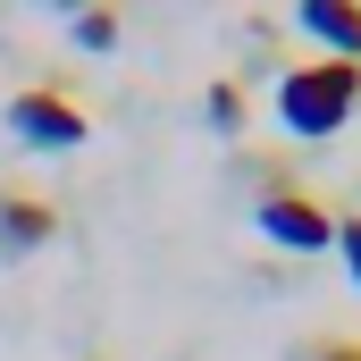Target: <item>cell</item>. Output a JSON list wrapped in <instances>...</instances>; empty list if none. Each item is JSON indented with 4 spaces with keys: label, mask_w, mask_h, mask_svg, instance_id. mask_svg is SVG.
Instances as JSON below:
<instances>
[{
    "label": "cell",
    "mask_w": 361,
    "mask_h": 361,
    "mask_svg": "<svg viewBox=\"0 0 361 361\" xmlns=\"http://www.w3.org/2000/svg\"><path fill=\"white\" fill-rule=\"evenodd\" d=\"M269 109L286 135L328 143L345 118H361V59H286L269 85Z\"/></svg>",
    "instance_id": "1"
},
{
    "label": "cell",
    "mask_w": 361,
    "mask_h": 361,
    "mask_svg": "<svg viewBox=\"0 0 361 361\" xmlns=\"http://www.w3.org/2000/svg\"><path fill=\"white\" fill-rule=\"evenodd\" d=\"M8 135L25 143V152H76V143H92V109L85 101H68L59 85H25L8 92Z\"/></svg>",
    "instance_id": "2"
},
{
    "label": "cell",
    "mask_w": 361,
    "mask_h": 361,
    "mask_svg": "<svg viewBox=\"0 0 361 361\" xmlns=\"http://www.w3.org/2000/svg\"><path fill=\"white\" fill-rule=\"evenodd\" d=\"M252 219H261V235L286 244V252H328V244H336V210H328L311 185H286L269 202H252Z\"/></svg>",
    "instance_id": "3"
},
{
    "label": "cell",
    "mask_w": 361,
    "mask_h": 361,
    "mask_svg": "<svg viewBox=\"0 0 361 361\" xmlns=\"http://www.w3.org/2000/svg\"><path fill=\"white\" fill-rule=\"evenodd\" d=\"M59 235V202L51 193H0V261H25V252H42Z\"/></svg>",
    "instance_id": "4"
},
{
    "label": "cell",
    "mask_w": 361,
    "mask_h": 361,
    "mask_svg": "<svg viewBox=\"0 0 361 361\" xmlns=\"http://www.w3.org/2000/svg\"><path fill=\"white\" fill-rule=\"evenodd\" d=\"M294 17L319 42V59H361V0H302Z\"/></svg>",
    "instance_id": "5"
},
{
    "label": "cell",
    "mask_w": 361,
    "mask_h": 361,
    "mask_svg": "<svg viewBox=\"0 0 361 361\" xmlns=\"http://www.w3.org/2000/svg\"><path fill=\"white\" fill-rule=\"evenodd\" d=\"M202 109H210V126H219V135H244V118H252V92L235 85V76H219V85L202 92Z\"/></svg>",
    "instance_id": "6"
},
{
    "label": "cell",
    "mask_w": 361,
    "mask_h": 361,
    "mask_svg": "<svg viewBox=\"0 0 361 361\" xmlns=\"http://www.w3.org/2000/svg\"><path fill=\"white\" fill-rule=\"evenodd\" d=\"M294 361H361V336H345V328H311V336L294 345Z\"/></svg>",
    "instance_id": "7"
},
{
    "label": "cell",
    "mask_w": 361,
    "mask_h": 361,
    "mask_svg": "<svg viewBox=\"0 0 361 361\" xmlns=\"http://www.w3.org/2000/svg\"><path fill=\"white\" fill-rule=\"evenodd\" d=\"M336 252H345V269H353V286H361V202L336 210Z\"/></svg>",
    "instance_id": "8"
},
{
    "label": "cell",
    "mask_w": 361,
    "mask_h": 361,
    "mask_svg": "<svg viewBox=\"0 0 361 361\" xmlns=\"http://www.w3.org/2000/svg\"><path fill=\"white\" fill-rule=\"evenodd\" d=\"M76 42H85V51H109V42H118V17H109V8H85V17H76Z\"/></svg>",
    "instance_id": "9"
}]
</instances>
